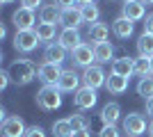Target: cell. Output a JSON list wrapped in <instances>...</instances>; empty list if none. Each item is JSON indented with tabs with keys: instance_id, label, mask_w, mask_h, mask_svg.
Returning a JSON list of instances; mask_svg holds the SVG:
<instances>
[{
	"instance_id": "cell-2",
	"label": "cell",
	"mask_w": 153,
	"mask_h": 137,
	"mask_svg": "<svg viewBox=\"0 0 153 137\" xmlns=\"http://www.w3.org/2000/svg\"><path fill=\"white\" fill-rule=\"evenodd\" d=\"M34 101L44 112H53L62 107V91L57 89L55 85H44L41 89L34 94Z\"/></svg>"
},
{
	"instance_id": "cell-26",
	"label": "cell",
	"mask_w": 153,
	"mask_h": 137,
	"mask_svg": "<svg viewBox=\"0 0 153 137\" xmlns=\"http://www.w3.org/2000/svg\"><path fill=\"white\" fill-rule=\"evenodd\" d=\"M82 9V19L85 23H89V25H94V23H98V19H101V9H98V5H82L80 7Z\"/></svg>"
},
{
	"instance_id": "cell-28",
	"label": "cell",
	"mask_w": 153,
	"mask_h": 137,
	"mask_svg": "<svg viewBox=\"0 0 153 137\" xmlns=\"http://www.w3.org/2000/svg\"><path fill=\"white\" fill-rule=\"evenodd\" d=\"M137 96H144V98L153 96V76L140 78V82H137Z\"/></svg>"
},
{
	"instance_id": "cell-40",
	"label": "cell",
	"mask_w": 153,
	"mask_h": 137,
	"mask_svg": "<svg viewBox=\"0 0 153 137\" xmlns=\"http://www.w3.org/2000/svg\"><path fill=\"white\" fill-rule=\"evenodd\" d=\"M149 135L153 137V121H151V124H149Z\"/></svg>"
},
{
	"instance_id": "cell-34",
	"label": "cell",
	"mask_w": 153,
	"mask_h": 137,
	"mask_svg": "<svg viewBox=\"0 0 153 137\" xmlns=\"http://www.w3.org/2000/svg\"><path fill=\"white\" fill-rule=\"evenodd\" d=\"M78 0H53V5H57L59 9H66V7H73Z\"/></svg>"
},
{
	"instance_id": "cell-24",
	"label": "cell",
	"mask_w": 153,
	"mask_h": 137,
	"mask_svg": "<svg viewBox=\"0 0 153 137\" xmlns=\"http://www.w3.org/2000/svg\"><path fill=\"white\" fill-rule=\"evenodd\" d=\"M137 53L142 57H153V34L142 32L137 39Z\"/></svg>"
},
{
	"instance_id": "cell-14",
	"label": "cell",
	"mask_w": 153,
	"mask_h": 137,
	"mask_svg": "<svg viewBox=\"0 0 153 137\" xmlns=\"http://www.w3.org/2000/svg\"><path fill=\"white\" fill-rule=\"evenodd\" d=\"M44 62H51V64H59L66 62V48H64L59 41H53L44 48Z\"/></svg>"
},
{
	"instance_id": "cell-41",
	"label": "cell",
	"mask_w": 153,
	"mask_h": 137,
	"mask_svg": "<svg viewBox=\"0 0 153 137\" xmlns=\"http://www.w3.org/2000/svg\"><path fill=\"white\" fill-rule=\"evenodd\" d=\"M0 2H2V5H12L14 0H0Z\"/></svg>"
},
{
	"instance_id": "cell-8",
	"label": "cell",
	"mask_w": 153,
	"mask_h": 137,
	"mask_svg": "<svg viewBox=\"0 0 153 137\" xmlns=\"http://www.w3.org/2000/svg\"><path fill=\"white\" fill-rule=\"evenodd\" d=\"M96 101H98L96 89H91V87H87V85H82L76 91V96H73V103H76L78 110H91L96 105Z\"/></svg>"
},
{
	"instance_id": "cell-37",
	"label": "cell",
	"mask_w": 153,
	"mask_h": 137,
	"mask_svg": "<svg viewBox=\"0 0 153 137\" xmlns=\"http://www.w3.org/2000/svg\"><path fill=\"white\" fill-rule=\"evenodd\" d=\"M146 114H151V117H153V96L146 98Z\"/></svg>"
},
{
	"instance_id": "cell-36",
	"label": "cell",
	"mask_w": 153,
	"mask_h": 137,
	"mask_svg": "<svg viewBox=\"0 0 153 137\" xmlns=\"http://www.w3.org/2000/svg\"><path fill=\"white\" fill-rule=\"evenodd\" d=\"M71 137H91V133H89V128H87V130H76Z\"/></svg>"
},
{
	"instance_id": "cell-17",
	"label": "cell",
	"mask_w": 153,
	"mask_h": 137,
	"mask_svg": "<svg viewBox=\"0 0 153 137\" xmlns=\"http://www.w3.org/2000/svg\"><path fill=\"white\" fill-rule=\"evenodd\" d=\"M119 119H121V105L119 103H105L101 110V121L103 126H117L119 124Z\"/></svg>"
},
{
	"instance_id": "cell-16",
	"label": "cell",
	"mask_w": 153,
	"mask_h": 137,
	"mask_svg": "<svg viewBox=\"0 0 153 137\" xmlns=\"http://www.w3.org/2000/svg\"><path fill=\"white\" fill-rule=\"evenodd\" d=\"M112 73L114 76H121V78H130L135 76V59L123 55L119 59H112Z\"/></svg>"
},
{
	"instance_id": "cell-33",
	"label": "cell",
	"mask_w": 153,
	"mask_h": 137,
	"mask_svg": "<svg viewBox=\"0 0 153 137\" xmlns=\"http://www.w3.org/2000/svg\"><path fill=\"white\" fill-rule=\"evenodd\" d=\"M144 32L153 34V14H146V19H144Z\"/></svg>"
},
{
	"instance_id": "cell-9",
	"label": "cell",
	"mask_w": 153,
	"mask_h": 137,
	"mask_svg": "<svg viewBox=\"0 0 153 137\" xmlns=\"http://www.w3.org/2000/svg\"><path fill=\"white\" fill-rule=\"evenodd\" d=\"M80 80H82V76H78L73 69H64L55 87H57L62 94H64V91H69V94H71V91H78V89H80Z\"/></svg>"
},
{
	"instance_id": "cell-35",
	"label": "cell",
	"mask_w": 153,
	"mask_h": 137,
	"mask_svg": "<svg viewBox=\"0 0 153 137\" xmlns=\"http://www.w3.org/2000/svg\"><path fill=\"white\" fill-rule=\"evenodd\" d=\"M9 71H0V89H7V85H9Z\"/></svg>"
},
{
	"instance_id": "cell-39",
	"label": "cell",
	"mask_w": 153,
	"mask_h": 137,
	"mask_svg": "<svg viewBox=\"0 0 153 137\" xmlns=\"http://www.w3.org/2000/svg\"><path fill=\"white\" fill-rule=\"evenodd\" d=\"M7 37V30H5V25H0V39H5Z\"/></svg>"
},
{
	"instance_id": "cell-11",
	"label": "cell",
	"mask_w": 153,
	"mask_h": 137,
	"mask_svg": "<svg viewBox=\"0 0 153 137\" xmlns=\"http://www.w3.org/2000/svg\"><path fill=\"white\" fill-rule=\"evenodd\" d=\"M62 66L59 64H51V62H41L39 64V78L37 80H41L44 85H57V80H59V76H62Z\"/></svg>"
},
{
	"instance_id": "cell-31",
	"label": "cell",
	"mask_w": 153,
	"mask_h": 137,
	"mask_svg": "<svg viewBox=\"0 0 153 137\" xmlns=\"http://www.w3.org/2000/svg\"><path fill=\"white\" fill-rule=\"evenodd\" d=\"M25 137H46V130L41 126H30L27 133H25Z\"/></svg>"
},
{
	"instance_id": "cell-23",
	"label": "cell",
	"mask_w": 153,
	"mask_h": 137,
	"mask_svg": "<svg viewBox=\"0 0 153 137\" xmlns=\"http://www.w3.org/2000/svg\"><path fill=\"white\" fill-rule=\"evenodd\" d=\"M34 32H37L39 41L41 44H53V39H55V34H57V25H48V23H37V27H34Z\"/></svg>"
},
{
	"instance_id": "cell-18",
	"label": "cell",
	"mask_w": 153,
	"mask_h": 137,
	"mask_svg": "<svg viewBox=\"0 0 153 137\" xmlns=\"http://www.w3.org/2000/svg\"><path fill=\"white\" fill-rule=\"evenodd\" d=\"M112 32H114V37H119V39H128V37H133V32H135V23L128 21L126 16H119V19L112 21Z\"/></svg>"
},
{
	"instance_id": "cell-12",
	"label": "cell",
	"mask_w": 153,
	"mask_h": 137,
	"mask_svg": "<svg viewBox=\"0 0 153 137\" xmlns=\"http://www.w3.org/2000/svg\"><path fill=\"white\" fill-rule=\"evenodd\" d=\"M121 16H126V19L133 21V23L144 21V19H146V5H144L142 0H130V2H123Z\"/></svg>"
},
{
	"instance_id": "cell-19",
	"label": "cell",
	"mask_w": 153,
	"mask_h": 137,
	"mask_svg": "<svg viewBox=\"0 0 153 137\" xmlns=\"http://www.w3.org/2000/svg\"><path fill=\"white\" fill-rule=\"evenodd\" d=\"M59 19H62V9L57 5H41V9H39V23L57 25Z\"/></svg>"
},
{
	"instance_id": "cell-38",
	"label": "cell",
	"mask_w": 153,
	"mask_h": 137,
	"mask_svg": "<svg viewBox=\"0 0 153 137\" xmlns=\"http://www.w3.org/2000/svg\"><path fill=\"white\" fill-rule=\"evenodd\" d=\"M96 0H78V5H94Z\"/></svg>"
},
{
	"instance_id": "cell-13",
	"label": "cell",
	"mask_w": 153,
	"mask_h": 137,
	"mask_svg": "<svg viewBox=\"0 0 153 137\" xmlns=\"http://www.w3.org/2000/svg\"><path fill=\"white\" fill-rule=\"evenodd\" d=\"M57 41L66 48V50H76L80 44H85L82 41V37H80V30H76V27H64L62 32L57 34Z\"/></svg>"
},
{
	"instance_id": "cell-27",
	"label": "cell",
	"mask_w": 153,
	"mask_h": 137,
	"mask_svg": "<svg viewBox=\"0 0 153 137\" xmlns=\"http://www.w3.org/2000/svg\"><path fill=\"white\" fill-rule=\"evenodd\" d=\"M135 76H140V78L151 76V57H142V55L135 57Z\"/></svg>"
},
{
	"instance_id": "cell-25",
	"label": "cell",
	"mask_w": 153,
	"mask_h": 137,
	"mask_svg": "<svg viewBox=\"0 0 153 137\" xmlns=\"http://www.w3.org/2000/svg\"><path fill=\"white\" fill-rule=\"evenodd\" d=\"M51 130H53V135H55V137H71L73 133H76L69 119H57V121L51 126Z\"/></svg>"
},
{
	"instance_id": "cell-22",
	"label": "cell",
	"mask_w": 153,
	"mask_h": 137,
	"mask_svg": "<svg viewBox=\"0 0 153 137\" xmlns=\"http://www.w3.org/2000/svg\"><path fill=\"white\" fill-rule=\"evenodd\" d=\"M87 37H89V41H94V44H101V41H108L110 37V27L105 25V23H94V25H89V32H87Z\"/></svg>"
},
{
	"instance_id": "cell-42",
	"label": "cell",
	"mask_w": 153,
	"mask_h": 137,
	"mask_svg": "<svg viewBox=\"0 0 153 137\" xmlns=\"http://www.w3.org/2000/svg\"><path fill=\"white\" fill-rule=\"evenodd\" d=\"M142 2H144V5H153V0H142Z\"/></svg>"
},
{
	"instance_id": "cell-6",
	"label": "cell",
	"mask_w": 153,
	"mask_h": 137,
	"mask_svg": "<svg viewBox=\"0 0 153 137\" xmlns=\"http://www.w3.org/2000/svg\"><path fill=\"white\" fill-rule=\"evenodd\" d=\"M105 80H108V76H105V71H103L101 64H91V66H87L82 71V82L87 87H91V89L105 87Z\"/></svg>"
},
{
	"instance_id": "cell-5",
	"label": "cell",
	"mask_w": 153,
	"mask_h": 137,
	"mask_svg": "<svg viewBox=\"0 0 153 137\" xmlns=\"http://www.w3.org/2000/svg\"><path fill=\"white\" fill-rule=\"evenodd\" d=\"M0 133H2V137H25L27 126L19 114H12L0 124Z\"/></svg>"
},
{
	"instance_id": "cell-43",
	"label": "cell",
	"mask_w": 153,
	"mask_h": 137,
	"mask_svg": "<svg viewBox=\"0 0 153 137\" xmlns=\"http://www.w3.org/2000/svg\"><path fill=\"white\" fill-rule=\"evenodd\" d=\"M151 76H153V57H151Z\"/></svg>"
},
{
	"instance_id": "cell-20",
	"label": "cell",
	"mask_w": 153,
	"mask_h": 137,
	"mask_svg": "<svg viewBox=\"0 0 153 137\" xmlns=\"http://www.w3.org/2000/svg\"><path fill=\"white\" fill-rule=\"evenodd\" d=\"M94 57L98 64H110V59L114 57V46L110 41H101V44H94Z\"/></svg>"
},
{
	"instance_id": "cell-4",
	"label": "cell",
	"mask_w": 153,
	"mask_h": 137,
	"mask_svg": "<svg viewBox=\"0 0 153 137\" xmlns=\"http://www.w3.org/2000/svg\"><path fill=\"white\" fill-rule=\"evenodd\" d=\"M39 44L41 41L34 30H16V34H14V48L19 53H32Z\"/></svg>"
},
{
	"instance_id": "cell-7",
	"label": "cell",
	"mask_w": 153,
	"mask_h": 137,
	"mask_svg": "<svg viewBox=\"0 0 153 137\" xmlns=\"http://www.w3.org/2000/svg\"><path fill=\"white\" fill-rule=\"evenodd\" d=\"M12 23H14L16 30H34L37 16H34V12L27 9V7H19V9L12 14Z\"/></svg>"
},
{
	"instance_id": "cell-15",
	"label": "cell",
	"mask_w": 153,
	"mask_h": 137,
	"mask_svg": "<svg viewBox=\"0 0 153 137\" xmlns=\"http://www.w3.org/2000/svg\"><path fill=\"white\" fill-rule=\"evenodd\" d=\"M59 23H62L64 27H80L85 23V19H82V9L80 7H66V9H62V19H59Z\"/></svg>"
},
{
	"instance_id": "cell-21",
	"label": "cell",
	"mask_w": 153,
	"mask_h": 137,
	"mask_svg": "<svg viewBox=\"0 0 153 137\" xmlns=\"http://www.w3.org/2000/svg\"><path fill=\"white\" fill-rule=\"evenodd\" d=\"M105 89H108L110 94L119 96V94L128 91V78H121V76H114V73H110L108 80H105Z\"/></svg>"
},
{
	"instance_id": "cell-30",
	"label": "cell",
	"mask_w": 153,
	"mask_h": 137,
	"mask_svg": "<svg viewBox=\"0 0 153 137\" xmlns=\"http://www.w3.org/2000/svg\"><path fill=\"white\" fill-rule=\"evenodd\" d=\"M98 137H121V133H119L117 126H103L101 133H98Z\"/></svg>"
},
{
	"instance_id": "cell-32",
	"label": "cell",
	"mask_w": 153,
	"mask_h": 137,
	"mask_svg": "<svg viewBox=\"0 0 153 137\" xmlns=\"http://www.w3.org/2000/svg\"><path fill=\"white\" fill-rule=\"evenodd\" d=\"M39 5H41V0H21V7H27V9H32V12H34ZM39 9H41V7H39Z\"/></svg>"
},
{
	"instance_id": "cell-1",
	"label": "cell",
	"mask_w": 153,
	"mask_h": 137,
	"mask_svg": "<svg viewBox=\"0 0 153 137\" xmlns=\"http://www.w3.org/2000/svg\"><path fill=\"white\" fill-rule=\"evenodd\" d=\"M9 71V78H12V82H16V85H30L34 78H39V66L32 62V59L27 57H19L14 59L12 66L7 69Z\"/></svg>"
},
{
	"instance_id": "cell-44",
	"label": "cell",
	"mask_w": 153,
	"mask_h": 137,
	"mask_svg": "<svg viewBox=\"0 0 153 137\" xmlns=\"http://www.w3.org/2000/svg\"><path fill=\"white\" fill-rule=\"evenodd\" d=\"M123 2H130V0H123Z\"/></svg>"
},
{
	"instance_id": "cell-29",
	"label": "cell",
	"mask_w": 153,
	"mask_h": 137,
	"mask_svg": "<svg viewBox=\"0 0 153 137\" xmlns=\"http://www.w3.org/2000/svg\"><path fill=\"white\" fill-rule=\"evenodd\" d=\"M69 121H71V126H73V130H87V128H89V117H87V114H82V112L71 114Z\"/></svg>"
},
{
	"instance_id": "cell-3",
	"label": "cell",
	"mask_w": 153,
	"mask_h": 137,
	"mask_svg": "<svg viewBox=\"0 0 153 137\" xmlns=\"http://www.w3.org/2000/svg\"><path fill=\"white\" fill-rule=\"evenodd\" d=\"M123 126V133H126V137H140L146 133V119H144V114H140V112H130V114H126L121 121Z\"/></svg>"
},
{
	"instance_id": "cell-10",
	"label": "cell",
	"mask_w": 153,
	"mask_h": 137,
	"mask_svg": "<svg viewBox=\"0 0 153 137\" xmlns=\"http://www.w3.org/2000/svg\"><path fill=\"white\" fill-rule=\"evenodd\" d=\"M71 59H73L76 66H82V69L91 66V62L96 59L94 57V46L91 44H80L76 50H71Z\"/></svg>"
}]
</instances>
